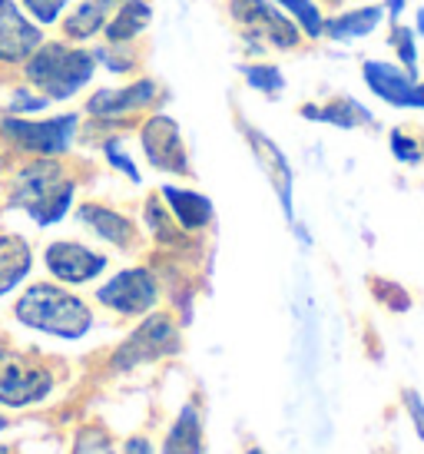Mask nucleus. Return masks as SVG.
<instances>
[{
    "label": "nucleus",
    "mask_w": 424,
    "mask_h": 454,
    "mask_svg": "<svg viewBox=\"0 0 424 454\" xmlns=\"http://www.w3.org/2000/svg\"><path fill=\"white\" fill-rule=\"evenodd\" d=\"M7 428H11V418H7V415H0V431H7Z\"/></svg>",
    "instance_id": "obj_33"
},
{
    "label": "nucleus",
    "mask_w": 424,
    "mask_h": 454,
    "mask_svg": "<svg viewBox=\"0 0 424 454\" xmlns=\"http://www.w3.org/2000/svg\"><path fill=\"white\" fill-rule=\"evenodd\" d=\"M391 47L398 51L401 64L408 67V70H414V64H418V53H414V34L408 30V27L395 24V30H391Z\"/></svg>",
    "instance_id": "obj_25"
},
{
    "label": "nucleus",
    "mask_w": 424,
    "mask_h": 454,
    "mask_svg": "<svg viewBox=\"0 0 424 454\" xmlns=\"http://www.w3.org/2000/svg\"><path fill=\"white\" fill-rule=\"evenodd\" d=\"M0 454H11V448H0Z\"/></svg>",
    "instance_id": "obj_36"
},
{
    "label": "nucleus",
    "mask_w": 424,
    "mask_h": 454,
    "mask_svg": "<svg viewBox=\"0 0 424 454\" xmlns=\"http://www.w3.org/2000/svg\"><path fill=\"white\" fill-rule=\"evenodd\" d=\"M0 169H4V156H0Z\"/></svg>",
    "instance_id": "obj_37"
},
{
    "label": "nucleus",
    "mask_w": 424,
    "mask_h": 454,
    "mask_svg": "<svg viewBox=\"0 0 424 454\" xmlns=\"http://www.w3.org/2000/svg\"><path fill=\"white\" fill-rule=\"evenodd\" d=\"M150 17H153V11L146 0H120L116 17L106 20V37H110L113 43H126V40H133L137 34L146 30Z\"/></svg>",
    "instance_id": "obj_19"
},
{
    "label": "nucleus",
    "mask_w": 424,
    "mask_h": 454,
    "mask_svg": "<svg viewBox=\"0 0 424 454\" xmlns=\"http://www.w3.org/2000/svg\"><path fill=\"white\" fill-rule=\"evenodd\" d=\"M53 391V375L37 362H27L24 355L0 345V404L27 408L43 402Z\"/></svg>",
    "instance_id": "obj_4"
},
{
    "label": "nucleus",
    "mask_w": 424,
    "mask_h": 454,
    "mask_svg": "<svg viewBox=\"0 0 424 454\" xmlns=\"http://www.w3.org/2000/svg\"><path fill=\"white\" fill-rule=\"evenodd\" d=\"M116 4H120V0H83L74 13L63 20L67 37L90 40L93 34H100L103 27H106V17H110V11L116 7Z\"/></svg>",
    "instance_id": "obj_18"
},
{
    "label": "nucleus",
    "mask_w": 424,
    "mask_h": 454,
    "mask_svg": "<svg viewBox=\"0 0 424 454\" xmlns=\"http://www.w3.org/2000/svg\"><path fill=\"white\" fill-rule=\"evenodd\" d=\"M176 348H179V335H176V325L169 322V316H150L120 348H116L113 368L123 372V368L153 362V358L169 355V352H176Z\"/></svg>",
    "instance_id": "obj_7"
},
{
    "label": "nucleus",
    "mask_w": 424,
    "mask_h": 454,
    "mask_svg": "<svg viewBox=\"0 0 424 454\" xmlns=\"http://www.w3.org/2000/svg\"><path fill=\"white\" fill-rule=\"evenodd\" d=\"M156 100V83L153 80H137L123 90H100L93 93V100L87 103V110L93 116H103V120H116V116H126L146 106V103Z\"/></svg>",
    "instance_id": "obj_13"
},
{
    "label": "nucleus",
    "mask_w": 424,
    "mask_h": 454,
    "mask_svg": "<svg viewBox=\"0 0 424 454\" xmlns=\"http://www.w3.org/2000/svg\"><path fill=\"white\" fill-rule=\"evenodd\" d=\"M365 83L372 87L374 97H381L391 106H418L424 110V87H418L414 74H404L398 67L368 60L365 64Z\"/></svg>",
    "instance_id": "obj_12"
},
{
    "label": "nucleus",
    "mask_w": 424,
    "mask_h": 454,
    "mask_svg": "<svg viewBox=\"0 0 424 454\" xmlns=\"http://www.w3.org/2000/svg\"><path fill=\"white\" fill-rule=\"evenodd\" d=\"M143 150H146V160L162 173H176V176L189 173L186 146H183L179 127L169 116H153L150 123L143 127Z\"/></svg>",
    "instance_id": "obj_10"
},
{
    "label": "nucleus",
    "mask_w": 424,
    "mask_h": 454,
    "mask_svg": "<svg viewBox=\"0 0 424 454\" xmlns=\"http://www.w3.org/2000/svg\"><path fill=\"white\" fill-rule=\"evenodd\" d=\"M74 192L76 183L67 176V169L53 156H37L34 163L17 169L11 186V206L24 209L37 226H53L67 215Z\"/></svg>",
    "instance_id": "obj_2"
},
{
    "label": "nucleus",
    "mask_w": 424,
    "mask_h": 454,
    "mask_svg": "<svg viewBox=\"0 0 424 454\" xmlns=\"http://www.w3.org/2000/svg\"><path fill=\"white\" fill-rule=\"evenodd\" d=\"M421 153H424V146H421Z\"/></svg>",
    "instance_id": "obj_38"
},
{
    "label": "nucleus",
    "mask_w": 424,
    "mask_h": 454,
    "mask_svg": "<svg viewBox=\"0 0 424 454\" xmlns=\"http://www.w3.org/2000/svg\"><path fill=\"white\" fill-rule=\"evenodd\" d=\"M404 404H408V415H412V425L418 431V438L424 442V402L414 388H404Z\"/></svg>",
    "instance_id": "obj_30"
},
{
    "label": "nucleus",
    "mask_w": 424,
    "mask_h": 454,
    "mask_svg": "<svg viewBox=\"0 0 424 454\" xmlns=\"http://www.w3.org/2000/svg\"><path fill=\"white\" fill-rule=\"evenodd\" d=\"M232 17L242 24L246 37L265 40L275 51H292L299 43L292 20H286L269 0H232Z\"/></svg>",
    "instance_id": "obj_8"
},
{
    "label": "nucleus",
    "mask_w": 424,
    "mask_h": 454,
    "mask_svg": "<svg viewBox=\"0 0 424 454\" xmlns=\"http://www.w3.org/2000/svg\"><path fill=\"white\" fill-rule=\"evenodd\" d=\"M123 454H153V442H150V438H143V434H137V438H126Z\"/></svg>",
    "instance_id": "obj_32"
},
{
    "label": "nucleus",
    "mask_w": 424,
    "mask_h": 454,
    "mask_svg": "<svg viewBox=\"0 0 424 454\" xmlns=\"http://www.w3.org/2000/svg\"><path fill=\"white\" fill-rule=\"evenodd\" d=\"M391 150H395V156H398L401 163H418L421 160V146L408 133H401V129L391 133Z\"/></svg>",
    "instance_id": "obj_27"
},
{
    "label": "nucleus",
    "mask_w": 424,
    "mask_h": 454,
    "mask_svg": "<svg viewBox=\"0 0 424 454\" xmlns=\"http://www.w3.org/2000/svg\"><path fill=\"white\" fill-rule=\"evenodd\" d=\"M246 454H265V451H263V448H249Z\"/></svg>",
    "instance_id": "obj_35"
},
{
    "label": "nucleus",
    "mask_w": 424,
    "mask_h": 454,
    "mask_svg": "<svg viewBox=\"0 0 424 454\" xmlns=\"http://www.w3.org/2000/svg\"><path fill=\"white\" fill-rule=\"evenodd\" d=\"M97 70V57L87 51H70L63 43H40L27 57V80L51 100H67L76 90L90 83Z\"/></svg>",
    "instance_id": "obj_3"
},
{
    "label": "nucleus",
    "mask_w": 424,
    "mask_h": 454,
    "mask_svg": "<svg viewBox=\"0 0 424 454\" xmlns=\"http://www.w3.org/2000/svg\"><path fill=\"white\" fill-rule=\"evenodd\" d=\"M80 223L90 226L100 239H106L110 246H120V249H130L133 239H137V229L126 219L123 213H116L110 206H97V202H87L80 206Z\"/></svg>",
    "instance_id": "obj_14"
},
{
    "label": "nucleus",
    "mask_w": 424,
    "mask_h": 454,
    "mask_svg": "<svg viewBox=\"0 0 424 454\" xmlns=\"http://www.w3.org/2000/svg\"><path fill=\"white\" fill-rule=\"evenodd\" d=\"M97 302L120 316H146L160 302V282L150 269H123L97 289Z\"/></svg>",
    "instance_id": "obj_6"
},
{
    "label": "nucleus",
    "mask_w": 424,
    "mask_h": 454,
    "mask_svg": "<svg viewBox=\"0 0 424 454\" xmlns=\"http://www.w3.org/2000/svg\"><path fill=\"white\" fill-rule=\"evenodd\" d=\"M381 20V7H362V11H351V13H342V17H332L325 30L332 34L335 40H349V37H365V34H372L374 27Z\"/></svg>",
    "instance_id": "obj_20"
},
{
    "label": "nucleus",
    "mask_w": 424,
    "mask_h": 454,
    "mask_svg": "<svg viewBox=\"0 0 424 454\" xmlns=\"http://www.w3.org/2000/svg\"><path fill=\"white\" fill-rule=\"evenodd\" d=\"M24 4H27V11L34 13V20L43 27V24H53L70 0H24Z\"/></svg>",
    "instance_id": "obj_26"
},
{
    "label": "nucleus",
    "mask_w": 424,
    "mask_h": 454,
    "mask_svg": "<svg viewBox=\"0 0 424 454\" xmlns=\"http://www.w3.org/2000/svg\"><path fill=\"white\" fill-rule=\"evenodd\" d=\"M13 316L17 322L34 332H43V335H53V339L63 341H76L83 339L90 328H93V312L83 299H76L74 292L60 289L53 282H40V286H30V289L17 299L13 305Z\"/></svg>",
    "instance_id": "obj_1"
},
{
    "label": "nucleus",
    "mask_w": 424,
    "mask_h": 454,
    "mask_svg": "<svg viewBox=\"0 0 424 454\" xmlns=\"http://www.w3.org/2000/svg\"><path fill=\"white\" fill-rule=\"evenodd\" d=\"M246 80L255 90H263V93H279V90L286 87V80H282V74L275 67H246Z\"/></svg>",
    "instance_id": "obj_24"
},
{
    "label": "nucleus",
    "mask_w": 424,
    "mask_h": 454,
    "mask_svg": "<svg viewBox=\"0 0 424 454\" xmlns=\"http://www.w3.org/2000/svg\"><path fill=\"white\" fill-rule=\"evenodd\" d=\"M302 114L309 116V120H325V123H335L342 129H351L358 120H372V114L358 106L355 100H335L332 106H325V110H315V106H305Z\"/></svg>",
    "instance_id": "obj_21"
},
{
    "label": "nucleus",
    "mask_w": 424,
    "mask_h": 454,
    "mask_svg": "<svg viewBox=\"0 0 424 454\" xmlns=\"http://www.w3.org/2000/svg\"><path fill=\"white\" fill-rule=\"evenodd\" d=\"M418 20H421V24H418V30H424V11L418 13Z\"/></svg>",
    "instance_id": "obj_34"
},
{
    "label": "nucleus",
    "mask_w": 424,
    "mask_h": 454,
    "mask_svg": "<svg viewBox=\"0 0 424 454\" xmlns=\"http://www.w3.org/2000/svg\"><path fill=\"white\" fill-rule=\"evenodd\" d=\"M282 7L295 13V20L302 24V30L309 34L312 40H318V34H325V20H322V11L315 7L312 0H279Z\"/></svg>",
    "instance_id": "obj_22"
},
{
    "label": "nucleus",
    "mask_w": 424,
    "mask_h": 454,
    "mask_svg": "<svg viewBox=\"0 0 424 454\" xmlns=\"http://www.w3.org/2000/svg\"><path fill=\"white\" fill-rule=\"evenodd\" d=\"M146 223H150V229L160 236V239H173L176 229L169 226V219H166V213H162L160 200H150V206H146Z\"/></svg>",
    "instance_id": "obj_28"
},
{
    "label": "nucleus",
    "mask_w": 424,
    "mask_h": 454,
    "mask_svg": "<svg viewBox=\"0 0 424 454\" xmlns=\"http://www.w3.org/2000/svg\"><path fill=\"white\" fill-rule=\"evenodd\" d=\"M106 150V160H110L116 169H123V176L126 179H133V183H139V169H137V163L130 160V156H123V150H120V143H106L103 146Z\"/></svg>",
    "instance_id": "obj_29"
},
{
    "label": "nucleus",
    "mask_w": 424,
    "mask_h": 454,
    "mask_svg": "<svg viewBox=\"0 0 424 454\" xmlns=\"http://www.w3.org/2000/svg\"><path fill=\"white\" fill-rule=\"evenodd\" d=\"M162 200L166 209L173 213L183 232H200L212 223V202L192 190H176V186H162Z\"/></svg>",
    "instance_id": "obj_15"
},
{
    "label": "nucleus",
    "mask_w": 424,
    "mask_h": 454,
    "mask_svg": "<svg viewBox=\"0 0 424 454\" xmlns=\"http://www.w3.org/2000/svg\"><path fill=\"white\" fill-rule=\"evenodd\" d=\"M160 454H206V442H202V418L196 404H186L179 418L173 421V428L166 434Z\"/></svg>",
    "instance_id": "obj_17"
},
{
    "label": "nucleus",
    "mask_w": 424,
    "mask_h": 454,
    "mask_svg": "<svg viewBox=\"0 0 424 454\" xmlns=\"http://www.w3.org/2000/svg\"><path fill=\"white\" fill-rule=\"evenodd\" d=\"M30 265L34 255L20 236H0V299L30 276Z\"/></svg>",
    "instance_id": "obj_16"
},
{
    "label": "nucleus",
    "mask_w": 424,
    "mask_h": 454,
    "mask_svg": "<svg viewBox=\"0 0 424 454\" xmlns=\"http://www.w3.org/2000/svg\"><path fill=\"white\" fill-rule=\"evenodd\" d=\"M51 100H43V97H30V93H17L11 100V110L13 114H37V110H43Z\"/></svg>",
    "instance_id": "obj_31"
},
{
    "label": "nucleus",
    "mask_w": 424,
    "mask_h": 454,
    "mask_svg": "<svg viewBox=\"0 0 424 454\" xmlns=\"http://www.w3.org/2000/svg\"><path fill=\"white\" fill-rule=\"evenodd\" d=\"M74 454H116V448H113V442H110V434H106V431L83 428L80 434H76Z\"/></svg>",
    "instance_id": "obj_23"
},
{
    "label": "nucleus",
    "mask_w": 424,
    "mask_h": 454,
    "mask_svg": "<svg viewBox=\"0 0 424 454\" xmlns=\"http://www.w3.org/2000/svg\"><path fill=\"white\" fill-rule=\"evenodd\" d=\"M43 262L51 269L53 278H60L67 286H83V282H93L106 269V255L93 253L80 242H51L47 253H43Z\"/></svg>",
    "instance_id": "obj_9"
},
{
    "label": "nucleus",
    "mask_w": 424,
    "mask_h": 454,
    "mask_svg": "<svg viewBox=\"0 0 424 454\" xmlns=\"http://www.w3.org/2000/svg\"><path fill=\"white\" fill-rule=\"evenodd\" d=\"M0 133L11 139L17 150L34 153V156H63L70 150L76 133V116H53V120H43V123H34V120H17V116H7L0 123Z\"/></svg>",
    "instance_id": "obj_5"
},
{
    "label": "nucleus",
    "mask_w": 424,
    "mask_h": 454,
    "mask_svg": "<svg viewBox=\"0 0 424 454\" xmlns=\"http://www.w3.org/2000/svg\"><path fill=\"white\" fill-rule=\"evenodd\" d=\"M43 43L37 24H30L13 0H0V64H17Z\"/></svg>",
    "instance_id": "obj_11"
}]
</instances>
